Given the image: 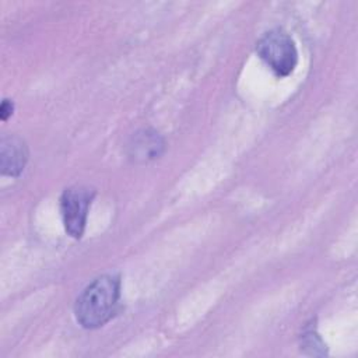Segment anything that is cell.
I'll return each mask as SVG.
<instances>
[{"instance_id":"obj_2","label":"cell","mask_w":358,"mask_h":358,"mask_svg":"<svg viewBox=\"0 0 358 358\" xmlns=\"http://www.w3.org/2000/svg\"><path fill=\"white\" fill-rule=\"evenodd\" d=\"M256 53L277 77L289 76L298 63L295 42L280 28L266 32L257 41Z\"/></svg>"},{"instance_id":"obj_3","label":"cell","mask_w":358,"mask_h":358,"mask_svg":"<svg viewBox=\"0 0 358 358\" xmlns=\"http://www.w3.org/2000/svg\"><path fill=\"white\" fill-rule=\"evenodd\" d=\"M95 192L87 186L67 187L60 197V211L66 232L78 239L83 236L88 210Z\"/></svg>"},{"instance_id":"obj_6","label":"cell","mask_w":358,"mask_h":358,"mask_svg":"<svg viewBox=\"0 0 358 358\" xmlns=\"http://www.w3.org/2000/svg\"><path fill=\"white\" fill-rule=\"evenodd\" d=\"M302 347H303V348H310V350H312L310 354H320V352L317 351V348L323 352L324 344L322 343V340L319 338L317 334H315L313 331H309V333H306V334L303 336Z\"/></svg>"},{"instance_id":"obj_7","label":"cell","mask_w":358,"mask_h":358,"mask_svg":"<svg viewBox=\"0 0 358 358\" xmlns=\"http://www.w3.org/2000/svg\"><path fill=\"white\" fill-rule=\"evenodd\" d=\"M13 110H14L13 102L10 99H4L1 102V106H0V117H1V120H7L13 115Z\"/></svg>"},{"instance_id":"obj_4","label":"cell","mask_w":358,"mask_h":358,"mask_svg":"<svg viewBox=\"0 0 358 358\" xmlns=\"http://www.w3.org/2000/svg\"><path fill=\"white\" fill-rule=\"evenodd\" d=\"M28 161V148L18 136H8L1 140L0 165L1 173L7 176H18Z\"/></svg>"},{"instance_id":"obj_1","label":"cell","mask_w":358,"mask_h":358,"mask_svg":"<svg viewBox=\"0 0 358 358\" xmlns=\"http://www.w3.org/2000/svg\"><path fill=\"white\" fill-rule=\"evenodd\" d=\"M120 298V278L103 274L78 295L74 305L77 322L85 329H98L112 319Z\"/></svg>"},{"instance_id":"obj_5","label":"cell","mask_w":358,"mask_h":358,"mask_svg":"<svg viewBox=\"0 0 358 358\" xmlns=\"http://www.w3.org/2000/svg\"><path fill=\"white\" fill-rule=\"evenodd\" d=\"M165 148V141L155 130L137 131L129 143V157L136 162H147L158 158Z\"/></svg>"}]
</instances>
